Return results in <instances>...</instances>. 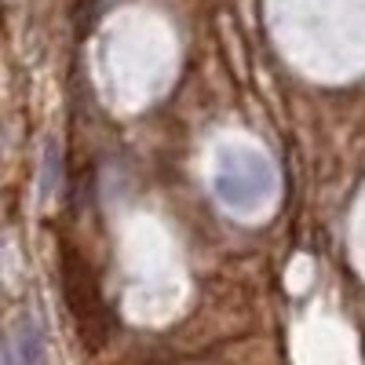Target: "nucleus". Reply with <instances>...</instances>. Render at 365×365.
Listing matches in <instances>:
<instances>
[{
  "label": "nucleus",
  "mask_w": 365,
  "mask_h": 365,
  "mask_svg": "<svg viewBox=\"0 0 365 365\" xmlns=\"http://www.w3.org/2000/svg\"><path fill=\"white\" fill-rule=\"evenodd\" d=\"M8 365H48V344L34 318H22L8 336Z\"/></svg>",
  "instance_id": "obj_1"
},
{
  "label": "nucleus",
  "mask_w": 365,
  "mask_h": 365,
  "mask_svg": "<svg viewBox=\"0 0 365 365\" xmlns=\"http://www.w3.org/2000/svg\"><path fill=\"white\" fill-rule=\"evenodd\" d=\"M51 175H55V143L48 146V165H44V194H51V190H55V179H51Z\"/></svg>",
  "instance_id": "obj_2"
}]
</instances>
